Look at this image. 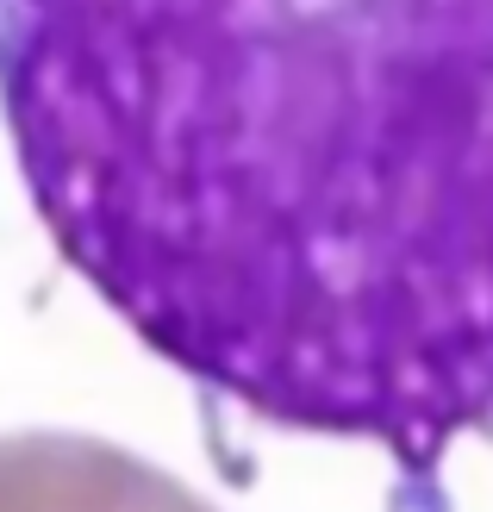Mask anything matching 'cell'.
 I'll return each mask as SVG.
<instances>
[{
  "instance_id": "cell-1",
  "label": "cell",
  "mask_w": 493,
  "mask_h": 512,
  "mask_svg": "<svg viewBox=\"0 0 493 512\" xmlns=\"http://www.w3.org/2000/svg\"><path fill=\"white\" fill-rule=\"evenodd\" d=\"M0 132L200 394L412 475L493 431V0H0Z\"/></svg>"
},
{
  "instance_id": "cell-2",
  "label": "cell",
  "mask_w": 493,
  "mask_h": 512,
  "mask_svg": "<svg viewBox=\"0 0 493 512\" xmlns=\"http://www.w3.org/2000/svg\"><path fill=\"white\" fill-rule=\"evenodd\" d=\"M0 512H206V506L119 444L7 438L0 444Z\"/></svg>"
}]
</instances>
